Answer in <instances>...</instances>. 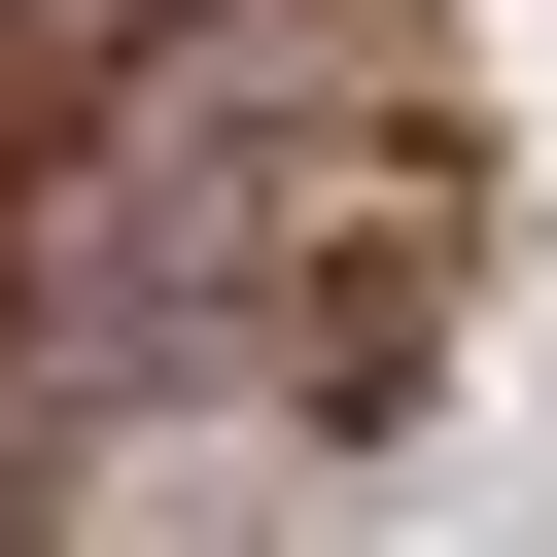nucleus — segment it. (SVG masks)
<instances>
[{"mask_svg": "<svg viewBox=\"0 0 557 557\" xmlns=\"http://www.w3.org/2000/svg\"><path fill=\"white\" fill-rule=\"evenodd\" d=\"M487 209V0H0V557H348Z\"/></svg>", "mask_w": 557, "mask_h": 557, "instance_id": "nucleus-1", "label": "nucleus"}]
</instances>
